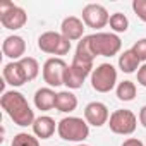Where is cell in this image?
<instances>
[{
  "instance_id": "9c48e42d",
  "label": "cell",
  "mask_w": 146,
  "mask_h": 146,
  "mask_svg": "<svg viewBox=\"0 0 146 146\" xmlns=\"http://www.w3.org/2000/svg\"><path fill=\"white\" fill-rule=\"evenodd\" d=\"M108 21H110V16H108L107 9L100 4H88L83 9V23L88 28L102 29L108 24Z\"/></svg>"
},
{
  "instance_id": "30bf717a",
  "label": "cell",
  "mask_w": 146,
  "mask_h": 146,
  "mask_svg": "<svg viewBox=\"0 0 146 146\" xmlns=\"http://www.w3.org/2000/svg\"><path fill=\"white\" fill-rule=\"evenodd\" d=\"M84 119L90 125H95V127H102L108 122V108L105 103L102 102H91L86 105L84 108Z\"/></svg>"
},
{
  "instance_id": "9a60e30c",
  "label": "cell",
  "mask_w": 146,
  "mask_h": 146,
  "mask_svg": "<svg viewBox=\"0 0 146 146\" xmlns=\"http://www.w3.org/2000/svg\"><path fill=\"white\" fill-rule=\"evenodd\" d=\"M57 93L52 88H40L35 93V105L38 110H50L55 107Z\"/></svg>"
},
{
  "instance_id": "8fae6325",
  "label": "cell",
  "mask_w": 146,
  "mask_h": 146,
  "mask_svg": "<svg viewBox=\"0 0 146 146\" xmlns=\"http://www.w3.org/2000/svg\"><path fill=\"white\" fill-rule=\"evenodd\" d=\"M60 33L64 35V38H67L69 41H76V40H83L84 36V23L76 17V16H69L62 21L60 26Z\"/></svg>"
},
{
  "instance_id": "5b68a950",
  "label": "cell",
  "mask_w": 146,
  "mask_h": 146,
  "mask_svg": "<svg viewBox=\"0 0 146 146\" xmlns=\"http://www.w3.org/2000/svg\"><path fill=\"white\" fill-rule=\"evenodd\" d=\"M117 70L112 64H100L91 72V86L98 93H108L115 88Z\"/></svg>"
},
{
  "instance_id": "52a82bcc",
  "label": "cell",
  "mask_w": 146,
  "mask_h": 146,
  "mask_svg": "<svg viewBox=\"0 0 146 146\" xmlns=\"http://www.w3.org/2000/svg\"><path fill=\"white\" fill-rule=\"evenodd\" d=\"M108 125H110V131H112V132L120 134V136H127V134H132V132L136 131L137 117H136L131 110L120 108V110H115V112L110 115Z\"/></svg>"
},
{
  "instance_id": "7c38bea8",
  "label": "cell",
  "mask_w": 146,
  "mask_h": 146,
  "mask_svg": "<svg viewBox=\"0 0 146 146\" xmlns=\"http://www.w3.org/2000/svg\"><path fill=\"white\" fill-rule=\"evenodd\" d=\"M2 52H4L5 57L12 58L14 62H16L17 58L21 60L23 55H24V52H26V41H24V38H21V36H17V35L7 36V38L4 40V43H2Z\"/></svg>"
},
{
  "instance_id": "3957f363",
  "label": "cell",
  "mask_w": 146,
  "mask_h": 146,
  "mask_svg": "<svg viewBox=\"0 0 146 146\" xmlns=\"http://www.w3.org/2000/svg\"><path fill=\"white\" fill-rule=\"evenodd\" d=\"M90 46L95 57H113L119 53L122 41L113 33H95L90 35Z\"/></svg>"
},
{
  "instance_id": "603a6c76",
  "label": "cell",
  "mask_w": 146,
  "mask_h": 146,
  "mask_svg": "<svg viewBox=\"0 0 146 146\" xmlns=\"http://www.w3.org/2000/svg\"><path fill=\"white\" fill-rule=\"evenodd\" d=\"M136 55H137V58L143 62V60H146V38H143V40H137L134 45H132V48H131Z\"/></svg>"
},
{
  "instance_id": "7402d4cb",
  "label": "cell",
  "mask_w": 146,
  "mask_h": 146,
  "mask_svg": "<svg viewBox=\"0 0 146 146\" xmlns=\"http://www.w3.org/2000/svg\"><path fill=\"white\" fill-rule=\"evenodd\" d=\"M11 146H40V141H38V137H35L33 134L19 132V134L14 136Z\"/></svg>"
},
{
  "instance_id": "7a4b0ae2",
  "label": "cell",
  "mask_w": 146,
  "mask_h": 146,
  "mask_svg": "<svg viewBox=\"0 0 146 146\" xmlns=\"http://www.w3.org/2000/svg\"><path fill=\"white\" fill-rule=\"evenodd\" d=\"M57 132L65 141H76L81 143L90 136V124L81 117H65L58 122Z\"/></svg>"
},
{
  "instance_id": "5bb4252c",
  "label": "cell",
  "mask_w": 146,
  "mask_h": 146,
  "mask_svg": "<svg viewBox=\"0 0 146 146\" xmlns=\"http://www.w3.org/2000/svg\"><path fill=\"white\" fill-rule=\"evenodd\" d=\"M33 132L40 139H48L55 132V120L48 115H41L33 122Z\"/></svg>"
},
{
  "instance_id": "2e32d148",
  "label": "cell",
  "mask_w": 146,
  "mask_h": 146,
  "mask_svg": "<svg viewBox=\"0 0 146 146\" xmlns=\"http://www.w3.org/2000/svg\"><path fill=\"white\" fill-rule=\"evenodd\" d=\"M78 107V96L70 91H60L57 93V100H55V108L58 112L69 113V112H74Z\"/></svg>"
},
{
  "instance_id": "ba28073f",
  "label": "cell",
  "mask_w": 146,
  "mask_h": 146,
  "mask_svg": "<svg viewBox=\"0 0 146 146\" xmlns=\"http://www.w3.org/2000/svg\"><path fill=\"white\" fill-rule=\"evenodd\" d=\"M67 64L64 62V58L58 57H52L43 64V79L48 86L52 88H58L64 84V78H65V70H67Z\"/></svg>"
},
{
  "instance_id": "cb8c5ba5",
  "label": "cell",
  "mask_w": 146,
  "mask_h": 146,
  "mask_svg": "<svg viewBox=\"0 0 146 146\" xmlns=\"http://www.w3.org/2000/svg\"><path fill=\"white\" fill-rule=\"evenodd\" d=\"M132 11L136 12V16L146 23V0H134L132 2Z\"/></svg>"
},
{
  "instance_id": "d4e9b609",
  "label": "cell",
  "mask_w": 146,
  "mask_h": 146,
  "mask_svg": "<svg viewBox=\"0 0 146 146\" xmlns=\"http://www.w3.org/2000/svg\"><path fill=\"white\" fill-rule=\"evenodd\" d=\"M137 83L146 88V64L137 69Z\"/></svg>"
},
{
  "instance_id": "d6986e66",
  "label": "cell",
  "mask_w": 146,
  "mask_h": 146,
  "mask_svg": "<svg viewBox=\"0 0 146 146\" xmlns=\"http://www.w3.org/2000/svg\"><path fill=\"white\" fill-rule=\"evenodd\" d=\"M136 96V84L132 81H122L117 86V98L122 102H131Z\"/></svg>"
},
{
  "instance_id": "4316f807",
  "label": "cell",
  "mask_w": 146,
  "mask_h": 146,
  "mask_svg": "<svg viewBox=\"0 0 146 146\" xmlns=\"http://www.w3.org/2000/svg\"><path fill=\"white\" fill-rule=\"evenodd\" d=\"M139 122H141V124L146 127V105H144V107L139 110Z\"/></svg>"
},
{
  "instance_id": "6da1fadb",
  "label": "cell",
  "mask_w": 146,
  "mask_h": 146,
  "mask_svg": "<svg viewBox=\"0 0 146 146\" xmlns=\"http://www.w3.org/2000/svg\"><path fill=\"white\" fill-rule=\"evenodd\" d=\"M0 105L7 112V115L14 120V124L21 125V127L33 125V122L36 120L35 112L31 110L28 100L19 91H5L4 96L0 98Z\"/></svg>"
},
{
  "instance_id": "e0dca14e",
  "label": "cell",
  "mask_w": 146,
  "mask_h": 146,
  "mask_svg": "<svg viewBox=\"0 0 146 146\" xmlns=\"http://www.w3.org/2000/svg\"><path fill=\"white\" fill-rule=\"evenodd\" d=\"M86 78H88V76L84 74V72H81L79 69L69 65V67H67V70H65L64 84H65L69 90H79V88L83 86V83H84V79H86Z\"/></svg>"
},
{
  "instance_id": "8992f818",
  "label": "cell",
  "mask_w": 146,
  "mask_h": 146,
  "mask_svg": "<svg viewBox=\"0 0 146 146\" xmlns=\"http://www.w3.org/2000/svg\"><path fill=\"white\" fill-rule=\"evenodd\" d=\"M0 23L5 29H21L28 23V14L24 9L14 5L12 2H2L0 4Z\"/></svg>"
},
{
  "instance_id": "ffe728a7",
  "label": "cell",
  "mask_w": 146,
  "mask_h": 146,
  "mask_svg": "<svg viewBox=\"0 0 146 146\" xmlns=\"http://www.w3.org/2000/svg\"><path fill=\"white\" fill-rule=\"evenodd\" d=\"M19 62H21V65H23V69H24V74H26L28 81H33V79H36L38 72H40L38 60H36V58H33V57H23Z\"/></svg>"
},
{
  "instance_id": "44dd1931",
  "label": "cell",
  "mask_w": 146,
  "mask_h": 146,
  "mask_svg": "<svg viewBox=\"0 0 146 146\" xmlns=\"http://www.w3.org/2000/svg\"><path fill=\"white\" fill-rule=\"evenodd\" d=\"M110 28L115 31V33H125L127 28H129V19L122 14V12H115L110 16Z\"/></svg>"
},
{
  "instance_id": "277c9868",
  "label": "cell",
  "mask_w": 146,
  "mask_h": 146,
  "mask_svg": "<svg viewBox=\"0 0 146 146\" xmlns=\"http://www.w3.org/2000/svg\"><path fill=\"white\" fill-rule=\"evenodd\" d=\"M38 48L45 53L50 55H57L58 58L62 55H67L70 50V41L67 38H64L62 33H55V31H46L38 38Z\"/></svg>"
},
{
  "instance_id": "83f0119b",
  "label": "cell",
  "mask_w": 146,
  "mask_h": 146,
  "mask_svg": "<svg viewBox=\"0 0 146 146\" xmlns=\"http://www.w3.org/2000/svg\"><path fill=\"white\" fill-rule=\"evenodd\" d=\"M78 146H88V144H83V143H81V144H78Z\"/></svg>"
},
{
  "instance_id": "4fadbf2b",
  "label": "cell",
  "mask_w": 146,
  "mask_h": 146,
  "mask_svg": "<svg viewBox=\"0 0 146 146\" xmlns=\"http://www.w3.org/2000/svg\"><path fill=\"white\" fill-rule=\"evenodd\" d=\"M4 79H5L7 84H11L14 88L16 86H23L28 81L21 62H11V64H7L4 67Z\"/></svg>"
},
{
  "instance_id": "484cf974",
  "label": "cell",
  "mask_w": 146,
  "mask_h": 146,
  "mask_svg": "<svg viewBox=\"0 0 146 146\" xmlns=\"http://www.w3.org/2000/svg\"><path fill=\"white\" fill-rule=\"evenodd\" d=\"M122 146H144L141 139H136V137H129L122 143Z\"/></svg>"
},
{
  "instance_id": "ac0fdd59",
  "label": "cell",
  "mask_w": 146,
  "mask_h": 146,
  "mask_svg": "<svg viewBox=\"0 0 146 146\" xmlns=\"http://www.w3.org/2000/svg\"><path fill=\"white\" fill-rule=\"evenodd\" d=\"M139 62L141 60L137 58V55L132 50H125L119 57V67H120L122 72H125V74H132V72H136V69H139Z\"/></svg>"
}]
</instances>
